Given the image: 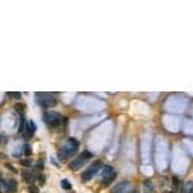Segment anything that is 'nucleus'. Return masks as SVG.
I'll return each instance as SVG.
<instances>
[{"label": "nucleus", "mask_w": 193, "mask_h": 193, "mask_svg": "<svg viewBox=\"0 0 193 193\" xmlns=\"http://www.w3.org/2000/svg\"><path fill=\"white\" fill-rule=\"evenodd\" d=\"M77 149H79V142L75 138H70L68 142L64 144V146L61 148V151L58 152L59 161H66L71 156H74L77 152Z\"/></svg>", "instance_id": "obj_1"}, {"label": "nucleus", "mask_w": 193, "mask_h": 193, "mask_svg": "<svg viewBox=\"0 0 193 193\" xmlns=\"http://www.w3.org/2000/svg\"><path fill=\"white\" fill-rule=\"evenodd\" d=\"M92 156H93V155L90 153L89 151H84L81 155L77 156L76 158H74V160H72L71 162L68 164L70 170H72V171H77V170H80V169H81V167L86 164V161L89 160Z\"/></svg>", "instance_id": "obj_2"}, {"label": "nucleus", "mask_w": 193, "mask_h": 193, "mask_svg": "<svg viewBox=\"0 0 193 193\" xmlns=\"http://www.w3.org/2000/svg\"><path fill=\"white\" fill-rule=\"evenodd\" d=\"M103 169V165H102V162H99V161H96V162H94L93 165H90L89 167L86 169V170L83 173V175H81V180L83 182H89V180H92L94 176L99 173V170H102Z\"/></svg>", "instance_id": "obj_3"}, {"label": "nucleus", "mask_w": 193, "mask_h": 193, "mask_svg": "<svg viewBox=\"0 0 193 193\" xmlns=\"http://www.w3.org/2000/svg\"><path fill=\"white\" fill-rule=\"evenodd\" d=\"M36 96L39 99V103L41 104L44 108H49V107L57 104V98L50 93H37Z\"/></svg>", "instance_id": "obj_4"}, {"label": "nucleus", "mask_w": 193, "mask_h": 193, "mask_svg": "<svg viewBox=\"0 0 193 193\" xmlns=\"http://www.w3.org/2000/svg\"><path fill=\"white\" fill-rule=\"evenodd\" d=\"M44 118H45V122L50 127H58L62 124V116L58 114V112H54V111L45 112Z\"/></svg>", "instance_id": "obj_5"}, {"label": "nucleus", "mask_w": 193, "mask_h": 193, "mask_svg": "<svg viewBox=\"0 0 193 193\" xmlns=\"http://www.w3.org/2000/svg\"><path fill=\"white\" fill-rule=\"evenodd\" d=\"M116 178V171L115 169L109 165H104L102 170V183L103 186H108V184Z\"/></svg>", "instance_id": "obj_6"}, {"label": "nucleus", "mask_w": 193, "mask_h": 193, "mask_svg": "<svg viewBox=\"0 0 193 193\" xmlns=\"http://www.w3.org/2000/svg\"><path fill=\"white\" fill-rule=\"evenodd\" d=\"M131 192V184L129 182L118 183L112 188V193H130Z\"/></svg>", "instance_id": "obj_7"}, {"label": "nucleus", "mask_w": 193, "mask_h": 193, "mask_svg": "<svg viewBox=\"0 0 193 193\" xmlns=\"http://www.w3.org/2000/svg\"><path fill=\"white\" fill-rule=\"evenodd\" d=\"M22 176H23V179H25L26 182H28V183H34L36 179H37V175L34 173V171H23L22 173Z\"/></svg>", "instance_id": "obj_8"}, {"label": "nucleus", "mask_w": 193, "mask_h": 193, "mask_svg": "<svg viewBox=\"0 0 193 193\" xmlns=\"http://www.w3.org/2000/svg\"><path fill=\"white\" fill-rule=\"evenodd\" d=\"M36 131V125L35 122L32 121V120H28L27 124H26V136H31V135H34V133Z\"/></svg>", "instance_id": "obj_9"}, {"label": "nucleus", "mask_w": 193, "mask_h": 193, "mask_svg": "<svg viewBox=\"0 0 193 193\" xmlns=\"http://www.w3.org/2000/svg\"><path fill=\"white\" fill-rule=\"evenodd\" d=\"M153 183H152L151 180H144L143 182V192L144 193H153Z\"/></svg>", "instance_id": "obj_10"}, {"label": "nucleus", "mask_w": 193, "mask_h": 193, "mask_svg": "<svg viewBox=\"0 0 193 193\" xmlns=\"http://www.w3.org/2000/svg\"><path fill=\"white\" fill-rule=\"evenodd\" d=\"M5 187L8 191H11V192H15V189H17V183H15L14 179H11V180H8L5 183Z\"/></svg>", "instance_id": "obj_11"}, {"label": "nucleus", "mask_w": 193, "mask_h": 193, "mask_svg": "<svg viewBox=\"0 0 193 193\" xmlns=\"http://www.w3.org/2000/svg\"><path fill=\"white\" fill-rule=\"evenodd\" d=\"M61 186H62V188H63L64 191H70V189L72 188L71 183H70L67 179H63V180H61Z\"/></svg>", "instance_id": "obj_12"}, {"label": "nucleus", "mask_w": 193, "mask_h": 193, "mask_svg": "<svg viewBox=\"0 0 193 193\" xmlns=\"http://www.w3.org/2000/svg\"><path fill=\"white\" fill-rule=\"evenodd\" d=\"M22 148H23V153H25L26 156H30L31 155V147L28 146V144H25Z\"/></svg>", "instance_id": "obj_13"}, {"label": "nucleus", "mask_w": 193, "mask_h": 193, "mask_svg": "<svg viewBox=\"0 0 193 193\" xmlns=\"http://www.w3.org/2000/svg\"><path fill=\"white\" fill-rule=\"evenodd\" d=\"M21 165H23V166H31L32 165V160H30V158L21 160Z\"/></svg>", "instance_id": "obj_14"}, {"label": "nucleus", "mask_w": 193, "mask_h": 193, "mask_svg": "<svg viewBox=\"0 0 193 193\" xmlns=\"http://www.w3.org/2000/svg\"><path fill=\"white\" fill-rule=\"evenodd\" d=\"M9 96H12V98H14V99H19L22 95L18 92H9Z\"/></svg>", "instance_id": "obj_15"}, {"label": "nucleus", "mask_w": 193, "mask_h": 193, "mask_svg": "<svg viewBox=\"0 0 193 193\" xmlns=\"http://www.w3.org/2000/svg\"><path fill=\"white\" fill-rule=\"evenodd\" d=\"M28 192L30 193H39V188L36 186H34V184H31V186L28 187Z\"/></svg>", "instance_id": "obj_16"}, {"label": "nucleus", "mask_w": 193, "mask_h": 193, "mask_svg": "<svg viewBox=\"0 0 193 193\" xmlns=\"http://www.w3.org/2000/svg\"><path fill=\"white\" fill-rule=\"evenodd\" d=\"M15 109L23 115V112H25V106H23V104H15Z\"/></svg>", "instance_id": "obj_17"}, {"label": "nucleus", "mask_w": 193, "mask_h": 193, "mask_svg": "<svg viewBox=\"0 0 193 193\" xmlns=\"http://www.w3.org/2000/svg\"><path fill=\"white\" fill-rule=\"evenodd\" d=\"M37 179H39V182L41 183V184L45 183V180H44V179H45V176H44V175H37Z\"/></svg>", "instance_id": "obj_18"}, {"label": "nucleus", "mask_w": 193, "mask_h": 193, "mask_svg": "<svg viewBox=\"0 0 193 193\" xmlns=\"http://www.w3.org/2000/svg\"><path fill=\"white\" fill-rule=\"evenodd\" d=\"M5 167H8V169H11V170H12V171H15V170H14V167H13L12 165H9V164H5Z\"/></svg>", "instance_id": "obj_19"}, {"label": "nucleus", "mask_w": 193, "mask_h": 193, "mask_svg": "<svg viewBox=\"0 0 193 193\" xmlns=\"http://www.w3.org/2000/svg\"><path fill=\"white\" fill-rule=\"evenodd\" d=\"M131 193H139V192H138V189H134V191H133Z\"/></svg>", "instance_id": "obj_20"}, {"label": "nucleus", "mask_w": 193, "mask_h": 193, "mask_svg": "<svg viewBox=\"0 0 193 193\" xmlns=\"http://www.w3.org/2000/svg\"><path fill=\"white\" fill-rule=\"evenodd\" d=\"M164 193H174V192H171V191H165Z\"/></svg>", "instance_id": "obj_21"}]
</instances>
